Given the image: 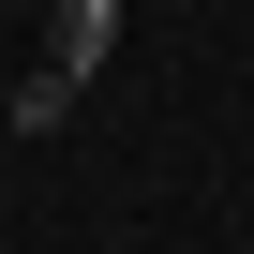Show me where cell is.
I'll return each instance as SVG.
<instances>
[{
	"instance_id": "1",
	"label": "cell",
	"mask_w": 254,
	"mask_h": 254,
	"mask_svg": "<svg viewBox=\"0 0 254 254\" xmlns=\"http://www.w3.org/2000/svg\"><path fill=\"white\" fill-rule=\"evenodd\" d=\"M105 60H120V0H60V15H45V60L0 90V135H60L75 90H90Z\"/></svg>"
}]
</instances>
